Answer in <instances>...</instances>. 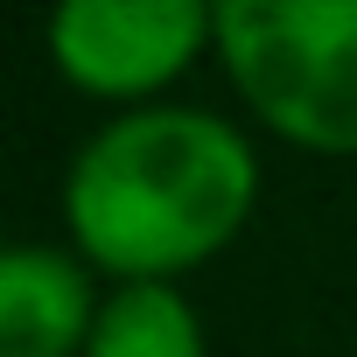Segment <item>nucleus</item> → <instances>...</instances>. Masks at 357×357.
Returning a JSON list of instances; mask_svg holds the SVG:
<instances>
[{
  "mask_svg": "<svg viewBox=\"0 0 357 357\" xmlns=\"http://www.w3.org/2000/svg\"><path fill=\"white\" fill-rule=\"evenodd\" d=\"M259 197L245 133L204 105H140L105 119L63 183L70 238L119 280H168L225 252Z\"/></svg>",
  "mask_w": 357,
  "mask_h": 357,
  "instance_id": "1",
  "label": "nucleus"
},
{
  "mask_svg": "<svg viewBox=\"0 0 357 357\" xmlns=\"http://www.w3.org/2000/svg\"><path fill=\"white\" fill-rule=\"evenodd\" d=\"M204 43H218V8L204 0H77L50 15V56L91 98H147Z\"/></svg>",
  "mask_w": 357,
  "mask_h": 357,
  "instance_id": "3",
  "label": "nucleus"
},
{
  "mask_svg": "<svg viewBox=\"0 0 357 357\" xmlns=\"http://www.w3.org/2000/svg\"><path fill=\"white\" fill-rule=\"evenodd\" d=\"M98 322L91 280L56 245L0 252V357H84Z\"/></svg>",
  "mask_w": 357,
  "mask_h": 357,
  "instance_id": "4",
  "label": "nucleus"
},
{
  "mask_svg": "<svg viewBox=\"0 0 357 357\" xmlns=\"http://www.w3.org/2000/svg\"><path fill=\"white\" fill-rule=\"evenodd\" d=\"M218 56L273 133L357 154V0H225Z\"/></svg>",
  "mask_w": 357,
  "mask_h": 357,
  "instance_id": "2",
  "label": "nucleus"
},
{
  "mask_svg": "<svg viewBox=\"0 0 357 357\" xmlns=\"http://www.w3.org/2000/svg\"><path fill=\"white\" fill-rule=\"evenodd\" d=\"M84 357H204V322L168 280H126L98 301Z\"/></svg>",
  "mask_w": 357,
  "mask_h": 357,
  "instance_id": "5",
  "label": "nucleus"
}]
</instances>
